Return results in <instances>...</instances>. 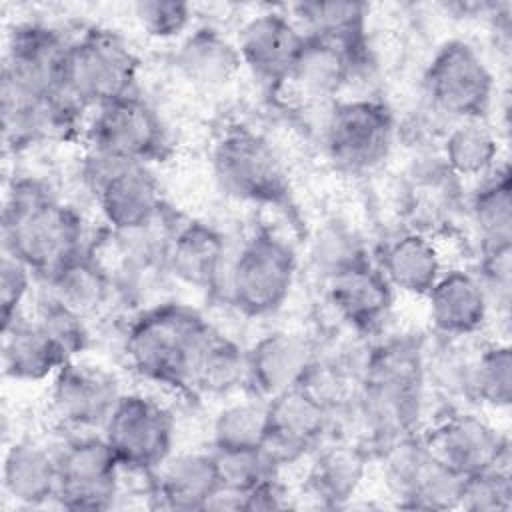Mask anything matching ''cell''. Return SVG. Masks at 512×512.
<instances>
[{
    "instance_id": "6da1fadb",
    "label": "cell",
    "mask_w": 512,
    "mask_h": 512,
    "mask_svg": "<svg viewBox=\"0 0 512 512\" xmlns=\"http://www.w3.org/2000/svg\"><path fill=\"white\" fill-rule=\"evenodd\" d=\"M426 360V350L412 338L386 340L366 354L354 392L366 446L370 440L382 450L394 440L418 434L428 390Z\"/></svg>"
},
{
    "instance_id": "7a4b0ae2",
    "label": "cell",
    "mask_w": 512,
    "mask_h": 512,
    "mask_svg": "<svg viewBox=\"0 0 512 512\" xmlns=\"http://www.w3.org/2000/svg\"><path fill=\"white\" fill-rule=\"evenodd\" d=\"M86 250V226L74 206L38 178L12 180L2 208V252L42 282Z\"/></svg>"
},
{
    "instance_id": "3957f363",
    "label": "cell",
    "mask_w": 512,
    "mask_h": 512,
    "mask_svg": "<svg viewBox=\"0 0 512 512\" xmlns=\"http://www.w3.org/2000/svg\"><path fill=\"white\" fill-rule=\"evenodd\" d=\"M212 324L180 302H160L140 310L124 334L128 368L144 382L172 392H192L194 374Z\"/></svg>"
},
{
    "instance_id": "277c9868",
    "label": "cell",
    "mask_w": 512,
    "mask_h": 512,
    "mask_svg": "<svg viewBox=\"0 0 512 512\" xmlns=\"http://www.w3.org/2000/svg\"><path fill=\"white\" fill-rule=\"evenodd\" d=\"M138 70L140 60L122 36L108 28L92 26L70 38L62 90L90 112L132 96Z\"/></svg>"
},
{
    "instance_id": "5b68a950",
    "label": "cell",
    "mask_w": 512,
    "mask_h": 512,
    "mask_svg": "<svg viewBox=\"0 0 512 512\" xmlns=\"http://www.w3.org/2000/svg\"><path fill=\"white\" fill-rule=\"evenodd\" d=\"M296 282L292 246L270 230L254 232L228 264L224 290L230 304L248 318L278 312Z\"/></svg>"
},
{
    "instance_id": "8992f818",
    "label": "cell",
    "mask_w": 512,
    "mask_h": 512,
    "mask_svg": "<svg viewBox=\"0 0 512 512\" xmlns=\"http://www.w3.org/2000/svg\"><path fill=\"white\" fill-rule=\"evenodd\" d=\"M212 174L234 200L280 208L290 200V180L276 148L250 128L226 130L212 148Z\"/></svg>"
},
{
    "instance_id": "52a82bcc",
    "label": "cell",
    "mask_w": 512,
    "mask_h": 512,
    "mask_svg": "<svg viewBox=\"0 0 512 512\" xmlns=\"http://www.w3.org/2000/svg\"><path fill=\"white\" fill-rule=\"evenodd\" d=\"M84 140L90 156L116 164L150 166L170 148L160 114L136 94L90 110Z\"/></svg>"
},
{
    "instance_id": "ba28073f",
    "label": "cell",
    "mask_w": 512,
    "mask_h": 512,
    "mask_svg": "<svg viewBox=\"0 0 512 512\" xmlns=\"http://www.w3.org/2000/svg\"><path fill=\"white\" fill-rule=\"evenodd\" d=\"M494 74L466 40L452 38L442 42L424 70V92L430 106L450 118L482 120L494 98Z\"/></svg>"
},
{
    "instance_id": "9c48e42d",
    "label": "cell",
    "mask_w": 512,
    "mask_h": 512,
    "mask_svg": "<svg viewBox=\"0 0 512 512\" xmlns=\"http://www.w3.org/2000/svg\"><path fill=\"white\" fill-rule=\"evenodd\" d=\"M396 122L392 110L378 98H350L332 104L322 132L330 162L352 174L380 166L394 144Z\"/></svg>"
},
{
    "instance_id": "30bf717a",
    "label": "cell",
    "mask_w": 512,
    "mask_h": 512,
    "mask_svg": "<svg viewBox=\"0 0 512 512\" xmlns=\"http://www.w3.org/2000/svg\"><path fill=\"white\" fill-rule=\"evenodd\" d=\"M100 434L124 472L150 476L174 454L176 422L160 400L124 392Z\"/></svg>"
},
{
    "instance_id": "8fae6325",
    "label": "cell",
    "mask_w": 512,
    "mask_h": 512,
    "mask_svg": "<svg viewBox=\"0 0 512 512\" xmlns=\"http://www.w3.org/2000/svg\"><path fill=\"white\" fill-rule=\"evenodd\" d=\"M56 506L66 510H110L122 492V466L100 432L68 434L56 446Z\"/></svg>"
},
{
    "instance_id": "7c38bea8",
    "label": "cell",
    "mask_w": 512,
    "mask_h": 512,
    "mask_svg": "<svg viewBox=\"0 0 512 512\" xmlns=\"http://www.w3.org/2000/svg\"><path fill=\"white\" fill-rule=\"evenodd\" d=\"M90 160L94 200L104 224L118 236L150 230L164 210L162 188L150 166Z\"/></svg>"
},
{
    "instance_id": "4fadbf2b",
    "label": "cell",
    "mask_w": 512,
    "mask_h": 512,
    "mask_svg": "<svg viewBox=\"0 0 512 512\" xmlns=\"http://www.w3.org/2000/svg\"><path fill=\"white\" fill-rule=\"evenodd\" d=\"M380 452L386 484L402 508H458L462 476L428 450L422 434L394 440Z\"/></svg>"
},
{
    "instance_id": "5bb4252c",
    "label": "cell",
    "mask_w": 512,
    "mask_h": 512,
    "mask_svg": "<svg viewBox=\"0 0 512 512\" xmlns=\"http://www.w3.org/2000/svg\"><path fill=\"white\" fill-rule=\"evenodd\" d=\"M122 394L112 370L76 358L52 376L48 412L68 434L102 432Z\"/></svg>"
},
{
    "instance_id": "9a60e30c",
    "label": "cell",
    "mask_w": 512,
    "mask_h": 512,
    "mask_svg": "<svg viewBox=\"0 0 512 512\" xmlns=\"http://www.w3.org/2000/svg\"><path fill=\"white\" fill-rule=\"evenodd\" d=\"M70 38L46 22H20L6 40L2 94L22 98L62 90V70Z\"/></svg>"
},
{
    "instance_id": "2e32d148",
    "label": "cell",
    "mask_w": 512,
    "mask_h": 512,
    "mask_svg": "<svg viewBox=\"0 0 512 512\" xmlns=\"http://www.w3.org/2000/svg\"><path fill=\"white\" fill-rule=\"evenodd\" d=\"M334 410L308 388L300 386L268 400L264 450L278 468L310 456L328 440Z\"/></svg>"
},
{
    "instance_id": "e0dca14e",
    "label": "cell",
    "mask_w": 512,
    "mask_h": 512,
    "mask_svg": "<svg viewBox=\"0 0 512 512\" xmlns=\"http://www.w3.org/2000/svg\"><path fill=\"white\" fill-rule=\"evenodd\" d=\"M422 438L428 450L462 478L510 466L508 436L474 412L458 410L446 414Z\"/></svg>"
},
{
    "instance_id": "ac0fdd59",
    "label": "cell",
    "mask_w": 512,
    "mask_h": 512,
    "mask_svg": "<svg viewBox=\"0 0 512 512\" xmlns=\"http://www.w3.org/2000/svg\"><path fill=\"white\" fill-rule=\"evenodd\" d=\"M306 34L292 16L266 10L242 24L236 48L242 66L270 88L284 86L304 46Z\"/></svg>"
},
{
    "instance_id": "d6986e66",
    "label": "cell",
    "mask_w": 512,
    "mask_h": 512,
    "mask_svg": "<svg viewBox=\"0 0 512 512\" xmlns=\"http://www.w3.org/2000/svg\"><path fill=\"white\" fill-rule=\"evenodd\" d=\"M318 358L310 336L294 330H272L246 348L248 388L262 400L300 388Z\"/></svg>"
},
{
    "instance_id": "ffe728a7",
    "label": "cell",
    "mask_w": 512,
    "mask_h": 512,
    "mask_svg": "<svg viewBox=\"0 0 512 512\" xmlns=\"http://www.w3.org/2000/svg\"><path fill=\"white\" fill-rule=\"evenodd\" d=\"M394 290L366 256L346 260L326 276V300L342 322L360 332H372L388 318Z\"/></svg>"
},
{
    "instance_id": "44dd1931",
    "label": "cell",
    "mask_w": 512,
    "mask_h": 512,
    "mask_svg": "<svg viewBox=\"0 0 512 512\" xmlns=\"http://www.w3.org/2000/svg\"><path fill=\"white\" fill-rule=\"evenodd\" d=\"M424 298L430 326L444 340L464 342L476 336L484 330L492 312L476 270L462 266L444 268Z\"/></svg>"
},
{
    "instance_id": "7402d4cb",
    "label": "cell",
    "mask_w": 512,
    "mask_h": 512,
    "mask_svg": "<svg viewBox=\"0 0 512 512\" xmlns=\"http://www.w3.org/2000/svg\"><path fill=\"white\" fill-rule=\"evenodd\" d=\"M162 260L168 274L190 290L216 292L224 286L226 240L206 222L188 220L176 226L168 234Z\"/></svg>"
},
{
    "instance_id": "603a6c76",
    "label": "cell",
    "mask_w": 512,
    "mask_h": 512,
    "mask_svg": "<svg viewBox=\"0 0 512 512\" xmlns=\"http://www.w3.org/2000/svg\"><path fill=\"white\" fill-rule=\"evenodd\" d=\"M70 360H76L50 326L34 318L20 316L2 326V372L16 382H42Z\"/></svg>"
},
{
    "instance_id": "cb8c5ba5",
    "label": "cell",
    "mask_w": 512,
    "mask_h": 512,
    "mask_svg": "<svg viewBox=\"0 0 512 512\" xmlns=\"http://www.w3.org/2000/svg\"><path fill=\"white\" fill-rule=\"evenodd\" d=\"M220 488L212 450L172 454L150 474L148 496L164 510H208Z\"/></svg>"
},
{
    "instance_id": "d4e9b609",
    "label": "cell",
    "mask_w": 512,
    "mask_h": 512,
    "mask_svg": "<svg viewBox=\"0 0 512 512\" xmlns=\"http://www.w3.org/2000/svg\"><path fill=\"white\" fill-rule=\"evenodd\" d=\"M368 48L306 36L288 82L304 96L328 100L340 94L364 66Z\"/></svg>"
},
{
    "instance_id": "484cf974",
    "label": "cell",
    "mask_w": 512,
    "mask_h": 512,
    "mask_svg": "<svg viewBox=\"0 0 512 512\" xmlns=\"http://www.w3.org/2000/svg\"><path fill=\"white\" fill-rule=\"evenodd\" d=\"M310 456L312 462L306 476L310 496L326 508L346 506L366 478L368 446L360 440L328 438Z\"/></svg>"
},
{
    "instance_id": "4316f807",
    "label": "cell",
    "mask_w": 512,
    "mask_h": 512,
    "mask_svg": "<svg viewBox=\"0 0 512 512\" xmlns=\"http://www.w3.org/2000/svg\"><path fill=\"white\" fill-rule=\"evenodd\" d=\"M376 266L394 292L414 298H424L446 268L436 240L420 228L390 238L382 246Z\"/></svg>"
},
{
    "instance_id": "83f0119b",
    "label": "cell",
    "mask_w": 512,
    "mask_h": 512,
    "mask_svg": "<svg viewBox=\"0 0 512 512\" xmlns=\"http://www.w3.org/2000/svg\"><path fill=\"white\" fill-rule=\"evenodd\" d=\"M2 492L18 508L56 506V448L36 440H14L2 458Z\"/></svg>"
},
{
    "instance_id": "f1b7e54d",
    "label": "cell",
    "mask_w": 512,
    "mask_h": 512,
    "mask_svg": "<svg viewBox=\"0 0 512 512\" xmlns=\"http://www.w3.org/2000/svg\"><path fill=\"white\" fill-rule=\"evenodd\" d=\"M42 284L48 300L84 320L102 312L112 296V276L92 250L64 264Z\"/></svg>"
},
{
    "instance_id": "f546056e",
    "label": "cell",
    "mask_w": 512,
    "mask_h": 512,
    "mask_svg": "<svg viewBox=\"0 0 512 512\" xmlns=\"http://www.w3.org/2000/svg\"><path fill=\"white\" fill-rule=\"evenodd\" d=\"M176 66L194 84L222 86L236 76L242 62L236 42L216 28L200 26L182 38L176 50Z\"/></svg>"
},
{
    "instance_id": "4dcf8cb0",
    "label": "cell",
    "mask_w": 512,
    "mask_h": 512,
    "mask_svg": "<svg viewBox=\"0 0 512 512\" xmlns=\"http://www.w3.org/2000/svg\"><path fill=\"white\" fill-rule=\"evenodd\" d=\"M468 212L480 252L512 248V180L506 164L480 180L470 196Z\"/></svg>"
},
{
    "instance_id": "1f68e13d",
    "label": "cell",
    "mask_w": 512,
    "mask_h": 512,
    "mask_svg": "<svg viewBox=\"0 0 512 512\" xmlns=\"http://www.w3.org/2000/svg\"><path fill=\"white\" fill-rule=\"evenodd\" d=\"M442 162L456 178L482 180L500 166V140L484 120H460L446 132Z\"/></svg>"
},
{
    "instance_id": "d6a6232c",
    "label": "cell",
    "mask_w": 512,
    "mask_h": 512,
    "mask_svg": "<svg viewBox=\"0 0 512 512\" xmlns=\"http://www.w3.org/2000/svg\"><path fill=\"white\" fill-rule=\"evenodd\" d=\"M294 22L306 36L346 46L366 44L368 4L356 0H316L290 6Z\"/></svg>"
},
{
    "instance_id": "836d02e7",
    "label": "cell",
    "mask_w": 512,
    "mask_h": 512,
    "mask_svg": "<svg viewBox=\"0 0 512 512\" xmlns=\"http://www.w3.org/2000/svg\"><path fill=\"white\" fill-rule=\"evenodd\" d=\"M248 388L246 348L230 336L212 332L194 374L192 392L208 396H230Z\"/></svg>"
},
{
    "instance_id": "e575fe53",
    "label": "cell",
    "mask_w": 512,
    "mask_h": 512,
    "mask_svg": "<svg viewBox=\"0 0 512 512\" xmlns=\"http://www.w3.org/2000/svg\"><path fill=\"white\" fill-rule=\"evenodd\" d=\"M468 398L492 410H504L512 402V350L508 342H486L468 366Z\"/></svg>"
},
{
    "instance_id": "d590c367",
    "label": "cell",
    "mask_w": 512,
    "mask_h": 512,
    "mask_svg": "<svg viewBox=\"0 0 512 512\" xmlns=\"http://www.w3.org/2000/svg\"><path fill=\"white\" fill-rule=\"evenodd\" d=\"M268 430V400L248 396L224 404L212 420V448L262 446Z\"/></svg>"
},
{
    "instance_id": "8d00e7d4",
    "label": "cell",
    "mask_w": 512,
    "mask_h": 512,
    "mask_svg": "<svg viewBox=\"0 0 512 512\" xmlns=\"http://www.w3.org/2000/svg\"><path fill=\"white\" fill-rule=\"evenodd\" d=\"M220 488L246 494L258 484L278 476L280 468L264 446L254 448H212Z\"/></svg>"
},
{
    "instance_id": "74e56055",
    "label": "cell",
    "mask_w": 512,
    "mask_h": 512,
    "mask_svg": "<svg viewBox=\"0 0 512 512\" xmlns=\"http://www.w3.org/2000/svg\"><path fill=\"white\" fill-rule=\"evenodd\" d=\"M512 506L510 466H498L462 478L458 508L470 512H506Z\"/></svg>"
},
{
    "instance_id": "f35d334b",
    "label": "cell",
    "mask_w": 512,
    "mask_h": 512,
    "mask_svg": "<svg viewBox=\"0 0 512 512\" xmlns=\"http://www.w3.org/2000/svg\"><path fill=\"white\" fill-rule=\"evenodd\" d=\"M134 16L146 36L172 40L188 32L192 8L180 0H140L134 4Z\"/></svg>"
},
{
    "instance_id": "ab89813d",
    "label": "cell",
    "mask_w": 512,
    "mask_h": 512,
    "mask_svg": "<svg viewBox=\"0 0 512 512\" xmlns=\"http://www.w3.org/2000/svg\"><path fill=\"white\" fill-rule=\"evenodd\" d=\"M38 280L34 272L18 258L2 252L0 262V318L2 326L24 316V306L32 294V284Z\"/></svg>"
},
{
    "instance_id": "60d3db41",
    "label": "cell",
    "mask_w": 512,
    "mask_h": 512,
    "mask_svg": "<svg viewBox=\"0 0 512 512\" xmlns=\"http://www.w3.org/2000/svg\"><path fill=\"white\" fill-rule=\"evenodd\" d=\"M476 274L486 288L492 310L496 308V312L508 314L512 286V248L480 252Z\"/></svg>"
},
{
    "instance_id": "b9f144b4",
    "label": "cell",
    "mask_w": 512,
    "mask_h": 512,
    "mask_svg": "<svg viewBox=\"0 0 512 512\" xmlns=\"http://www.w3.org/2000/svg\"><path fill=\"white\" fill-rule=\"evenodd\" d=\"M288 508V494L284 486L280 484L278 476L258 484L242 498V510H280Z\"/></svg>"
}]
</instances>
